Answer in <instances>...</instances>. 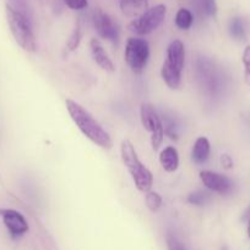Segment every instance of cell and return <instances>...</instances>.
<instances>
[{
	"mask_svg": "<svg viewBox=\"0 0 250 250\" xmlns=\"http://www.w3.org/2000/svg\"><path fill=\"white\" fill-rule=\"evenodd\" d=\"M221 164L225 168H232L233 167V160L228 154H225V155L221 156Z\"/></svg>",
	"mask_w": 250,
	"mask_h": 250,
	"instance_id": "24",
	"label": "cell"
},
{
	"mask_svg": "<svg viewBox=\"0 0 250 250\" xmlns=\"http://www.w3.org/2000/svg\"><path fill=\"white\" fill-rule=\"evenodd\" d=\"M66 109L69 115L75 122L81 132L90 139L96 146H100L102 149H110L113 146L112 138L109 134L103 129V127L95 120V117L87 111L78 103L71 99L65 100Z\"/></svg>",
	"mask_w": 250,
	"mask_h": 250,
	"instance_id": "1",
	"label": "cell"
},
{
	"mask_svg": "<svg viewBox=\"0 0 250 250\" xmlns=\"http://www.w3.org/2000/svg\"><path fill=\"white\" fill-rule=\"evenodd\" d=\"M247 217H248V219H250V209L248 210L247 214H245V219H247Z\"/></svg>",
	"mask_w": 250,
	"mask_h": 250,
	"instance_id": "27",
	"label": "cell"
},
{
	"mask_svg": "<svg viewBox=\"0 0 250 250\" xmlns=\"http://www.w3.org/2000/svg\"><path fill=\"white\" fill-rule=\"evenodd\" d=\"M64 2L71 10H82L86 9L88 5L87 0H64Z\"/></svg>",
	"mask_w": 250,
	"mask_h": 250,
	"instance_id": "22",
	"label": "cell"
},
{
	"mask_svg": "<svg viewBox=\"0 0 250 250\" xmlns=\"http://www.w3.org/2000/svg\"><path fill=\"white\" fill-rule=\"evenodd\" d=\"M229 32L232 37L237 41H244L247 37V32H245L244 22L239 17H234L229 23Z\"/></svg>",
	"mask_w": 250,
	"mask_h": 250,
	"instance_id": "16",
	"label": "cell"
},
{
	"mask_svg": "<svg viewBox=\"0 0 250 250\" xmlns=\"http://www.w3.org/2000/svg\"><path fill=\"white\" fill-rule=\"evenodd\" d=\"M120 154H122L123 164L131 175V178L137 189L142 193L150 192L152 183H153L152 173L140 161L136 150H135L134 146L129 139H123L122 144H120Z\"/></svg>",
	"mask_w": 250,
	"mask_h": 250,
	"instance_id": "2",
	"label": "cell"
},
{
	"mask_svg": "<svg viewBox=\"0 0 250 250\" xmlns=\"http://www.w3.org/2000/svg\"><path fill=\"white\" fill-rule=\"evenodd\" d=\"M81 38H82V27H81L80 21H77V23H76L73 33H71L70 37H69L68 43H66L69 50L70 51L76 50V49H77V46L80 45Z\"/></svg>",
	"mask_w": 250,
	"mask_h": 250,
	"instance_id": "17",
	"label": "cell"
},
{
	"mask_svg": "<svg viewBox=\"0 0 250 250\" xmlns=\"http://www.w3.org/2000/svg\"><path fill=\"white\" fill-rule=\"evenodd\" d=\"M39 2H41L42 5H48L49 2H50V0H39Z\"/></svg>",
	"mask_w": 250,
	"mask_h": 250,
	"instance_id": "25",
	"label": "cell"
},
{
	"mask_svg": "<svg viewBox=\"0 0 250 250\" xmlns=\"http://www.w3.org/2000/svg\"><path fill=\"white\" fill-rule=\"evenodd\" d=\"M200 7L201 11L206 15V16H216L217 14V5H216V0H200Z\"/></svg>",
	"mask_w": 250,
	"mask_h": 250,
	"instance_id": "20",
	"label": "cell"
},
{
	"mask_svg": "<svg viewBox=\"0 0 250 250\" xmlns=\"http://www.w3.org/2000/svg\"><path fill=\"white\" fill-rule=\"evenodd\" d=\"M90 48H91V53H92V58L93 60L96 61V63H97L100 68L108 71V72H114L115 70L114 63H113V61L110 60L107 51L104 50L102 43H100L98 39L96 38L91 39Z\"/></svg>",
	"mask_w": 250,
	"mask_h": 250,
	"instance_id": "11",
	"label": "cell"
},
{
	"mask_svg": "<svg viewBox=\"0 0 250 250\" xmlns=\"http://www.w3.org/2000/svg\"><path fill=\"white\" fill-rule=\"evenodd\" d=\"M247 232H248V237L250 238V219L249 221H248V229H247Z\"/></svg>",
	"mask_w": 250,
	"mask_h": 250,
	"instance_id": "26",
	"label": "cell"
},
{
	"mask_svg": "<svg viewBox=\"0 0 250 250\" xmlns=\"http://www.w3.org/2000/svg\"><path fill=\"white\" fill-rule=\"evenodd\" d=\"M140 115H141V124L146 131L151 133V146L154 151L158 150L159 146L163 142L164 137V128L163 124H162L161 119L157 115L156 110L149 103H142L141 110H140Z\"/></svg>",
	"mask_w": 250,
	"mask_h": 250,
	"instance_id": "7",
	"label": "cell"
},
{
	"mask_svg": "<svg viewBox=\"0 0 250 250\" xmlns=\"http://www.w3.org/2000/svg\"><path fill=\"white\" fill-rule=\"evenodd\" d=\"M210 151H211V146L210 142L206 137H199L198 139L195 141L193 146V151H191V159L195 164H201L206 163L210 156Z\"/></svg>",
	"mask_w": 250,
	"mask_h": 250,
	"instance_id": "13",
	"label": "cell"
},
{
	"mask_svg": "<svg viewBox=\"0 0 250 250\" xmlns=\"http://www.w3.org/2000/svg\"><path fill=\"white\" fill-rule=\"evenodd\" d=\"M159 163L167 172H174L179 167V154L174 146H166L159 154Z\"/></svg>",
	"mask_w": 250,
	"mask_h": 250,
	"instance_id": "14",
	"label": "cell"
},
{
	"mask_svg": "<svg viewBox=\"0 0 250 250\" xmlns=\"http://www.w3.org/2000/svg\"><path fill=\"white\" fill-rule=\"evenodd\" d=\"M200 180L207 189L220 195H228L233 190L232 180L213 171H201Z\"/></svg>",
	"mask_w": 250,
	"mask_h": 250,
	"instance_id": "9",
	"label": "cell"
},
{
	"mask_svg": "<svg viewBox=\"0 0 250 250\" xmlns=\"http://www.w3.org/2000/svg\"><path fill=\"white\" fill-rule=\"evenodd\" d=\"M0 216L2 217L5 227L14 237L22 236L28 231V224L24 215L12 209H0Z\"/></svg>",
	"mask_w": 250,
	"mask_h": 250,
	"instance_id": "10",
	"label": "cell"
},
{
	"mask_svg": "<svg viewBox=\"0 0 250 250\" xmlns=\"http://www.w3.org/2000/svg\"><path fill=\"white\" fill-rule=\"evenodd\" d=\"M5 14H6L9 28L11 31L16 43L24 50L28 51V53H34L37 50L36 37H34L33 31L31 28V24H29L28 20L25 16L24 12L16 10L10 4H6V6H5Z\"/></svg>",
	"mask_w": 250,
	"mask_h": 250,
	"instance_id": "4",
	"label": "cell"
},
{
	"mask_svg": "<svg viewBox=\"0 0 250 250\" xmlns=\"http://www.w3.org/2000/svg\"><path fill=\"white\" fill-rule=\"evenodd\" d=\"M145 203H146V207L149 208V210H151L152 212H156L161 208L162 198L158 193L147 192L146 197H145Z\"/></svg>",
	"mask_w": 250,
	"mask_h": 250,
	"instance_id": "18",
	"label": "cell"
},
{
	"mask_svg": "<svg viewBox=\"0 0 250 250\" xmlns=\"http://www.w3.org/2000/svg\"><path fill=\"white\" fill-rule=\"evenodd\" d=\"M207 200H208L207 193L201 192V190L191 193V194H189V197H188V202L190 203V204L198 205V207L203 205L206 202H207Z\"/></svg>",
	"mask_w": 250,
	"mask_h": 250,
	"instance_id": "21",
	"label": "cell"
},
{
	"mask_svg": "<svg viewBox=\"0 0 250 250\" xmlns=\"http://www.w3.org/2000/svg\"><path fill=\"white\" fill-rule=\"evenodd\" d=\"M167 15L166 5L158 4L156 6L149 7L144 14L132 20L129 23L130 32L136 36H146L156 31L164 22Z\"/></svg>",
	"mask_w": 250,
	"mask_h": 250,
	"instance_id": "5",
	"label": "cell"
},
{
	"mask_svg": "<svg viewBox=\"0 0 250 250\" xmlns=\"http://www.w3.org/2000/svg\"><path fill=\"white\" fill-rule=\"evenodd\" d=\"M120 10L127 17H139L149 9V0H119Z\"/></svg>",
	"mask_w": 250,
	"mask_h": 250,
	"instance_id": "12",
	"label": "cell"
},
{
	"mask_svg": "<svg viewBox=\"0 0 250 250\" xmlns=\"http://www.w3.org/2000/svg\"><path fill=\"white\" fill-rule=\"evenodd\" d=\"M185 63V48L180 41H173L167 48V56L162 66L161 75L171 89H178L181 82V72Z\"/></svg>",
	"mask_w": 250,
	"mask_h": 250,
	"instance_id": "3",
	"label": "cell"
},
{
	"mask_svg": "<svg viewBox=\"0 0 250 250\" xmlns=\"http://www.w3.org/2000/svg\"><path fill=\"white\" fill-rule=\"evenodd\" d=\"M194 23V16L191 14L190 10L185 9V7H181V9L178 10L175 15V24L179 29H183V31H186V29L190 28Z\"/></svg>",
	"mask_w": 250,
	"mask_h": 250,
	"instance_id": "15",
	"label": "cell"
},
{
	"mask_svg": "<svg viewBox=\"0 0 250 250\" xmlns=\"http://www.w3.org/2000/svg\"><path fill=\"white\" fill-rule=\"evenodd\" d=\"M125 61L134 73H141L147 65L150 58L149 42L142 38L131 37L125 45Z\"/></svg>",
	"mask_w": 250,
	"mask_h": 250,
	"instance_id": "6",
	"label": "cell"
},
{
	"mask_svg": "<svg viewBox=\"0 0 250 250\" xmlns=\"http://www.w3.org/2000/svg\"><path fill=\"white\" fill-rule=\"evenodd\" d=\"M167 247H168V250H186L185 247L172 234L167 236Z\"/></svg>",
	"mask_w": 250,
	"mask_h": 250,
	"instance_id": "23",
	"label": "cell"
},
{
	"mask_svg": "<svg viewBox=\"0 0 250 250\" xmlns=\"http://www.w3.org/2000/svg\"><path fill=\"white\" fill-rule=\"evenodd\" d=\"M93 26L102 38L110 42H117L119 38V31L114 20L100 9L93 11Z\"/></svg>",
	"mask_w": 250,
	"mask_h": 250,
	"instance_id": "8",
	"label": "cell"
},
{
	"mask_svg": "<svg viewBox=\"0 0 250 250\" xmlns=\"http://www.w3.org/2000/svg\"><path fill=\"white\" fill-rule=\"evenodd\" d=\"M243 66H244V82L250 87V45L245 46L242 56Z\"/></svg>",
	"mask_w": 250,
	"mask_h": 250,
	"instance_id": "19",
	"label": "cell"
}]
</instances>
